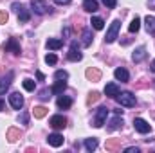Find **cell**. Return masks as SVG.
<instances>
[{
  "instance_id": "d6a6232c",
  "label": "cell",
  "mask_w": 155,
  "mask_h": 153,
  "mask_svg": "<svg viewBox=\"0 0 155 153\" xmlns=\"http://www.w3.org/2000/svg\"><path fill=\"white\" fill-rule=\"evenodd\" d=\"M101 2H103L108 9H114V7L117 5V0H101Z\"/></svg>"
},
{
  "instance_id": "e0dca14e",
  "label": "cell",
  "mask_w": 155,
  "mask_h": 153,
  "mask_svg": "<svg viewBox=\"0 0 155 153\" xmlns=\"http://www.w3.org/2000/svg\"><path fill=\"white\" fill-rule=\"evenodd\" d=\"M117 94H119V86H117L116 83H107V86H105V96L116 99Z\"/></svg>"
},
{
  "instance_id": "603a6c76",
  "label": "cell",
  "mask_w": 155,
  "mask_h": 153,
  "mask_svg": "<svg viewBox=\"0 0 155 153\" xmlns=\"http://www.w3.org/2000/svg\"><path fill=\"white\" fill-rule=\"evenodd\" d=\"M96 148H97V139H96V137H92V139H85V150H87V151L92 153Z\"/></svg>"
},
{
  "instance_id": "8992f818",
  "label": "cell",
  "mask_w": 155,
  "mask_h": 153,
  "mask_svg": "<svg viewBox=\"0 0 155 153\" xmlns=\"http://www.w3.org/2000/svg\"><path fill=\"white\" fill-rule=\"evenodd\" d=\"M134 128L139 132V133H150L152 132V126L144 121V119H141V117H137V119H134Z\"/></svg>"
},
{
  "instance_id": "484cf974",
  "label": "cell",
  "mask_w": 155,
  "mask_h": 153,
  "mask_svg": "<svg viewBox=\"0 0 155 153\" xmlns=\"http://www.w3.org/2000/svg\"><path fill=\"white\" fill-rule=\"evenodd\" d=\"M139 29H141V18H139V16H135V18L132 20V24H130L128 31H130V33H137Z\"/></svg>"
},
{
  "instance_id": "f35d334b",
  "label": "cell",
  "mask_w": 155,
  "mask_h": 153,
  "mask_svg": "<svg viewBox=\"0 0 155 153\" xmlns=\"http://www.w3.org/2000/svg\"><path fill=\"white\" fill-rule=\"evenodd\" d=\"M36 77H38L40 81H43V79H45V76H43V74H41V72H36Z\"/></svg>"
},
{
  "instance_id": "60d3db41",
  "label": "cell",
  "mask_w": 155,
  "mask_h": 153,
  "mask_svg": "<svg viewBox=\"0 0 155 153\" xmlns=\"http://www.w3.org/2000/svg\"><path fill=\"white\" fill-rule=\"evenodd\" d=\"M150 70H152V72H155V60L152 61V65H150Z\"/></svg>"
},
{
  "instance_id": "ac0fdd59",
  "label": "cell",
  "mask_w": 155,
  "mask_h": 153,
  "mask_svg": "<svg viewBox=\"0 0 155 153\" xmlns=\"http://www.w3.org/2000/svg\"><path fill=\"white\" fill-rule=\"evenodd\" d=\"M47 49H51V50H58V49H61L63 47V40H58V38H49L47 40Z\"/></svg>"
},
{
  "instance_id": "74e56055",
  "label": "cell",
  "mask_w": 155,
  "mask_h": 153,
  "mask_svg": "<svg viewBox=\"0 0 155 153\" xmlns=\"http://www.w3.org/2000/svg\"><path fill=\"white\" fill-rule=\"evenodd\" d=\"M72 0H54V4H60V5H67V4H71Z\"/></svg>"
},
{
  "instance_id": "7a4b0ae2",
  "label": "cell",
  "mask_w": 155,
  "mask_h": 153,
  "mask_svg": "<svg viewBox=\"0 0 155 153\" xmlns=\"http://www.w3.org/2000/svg\"><path fill=\"white\" fill-rule=\"evenodd\" d=\"M31 9L35 15H45V13H51V7L45 0H31Z\"/></svg>"
},
{
  "instance_id": "f1b7e54d",
  "label": "cell",
  "mask_w": 155,
  "mask_h": 153,
  "mask_svg": "<svg viewBox=\"0 0 155 153\" xmlns=\"http://www.w3.org/2000/svg\"><path fill=\"white\" fill-rule=\"evenodd\" d=\"M33 114H35L36 119H41V117H45V115H47V108H45V106H36Z\"/></svg>"
},
{
  "instance_id": "8d00e7d4",
  "label": "cell",
  "mask_w": 155,
  "mask_h": 153,
  "mask_svg": "<svg viewBox=\"0 0 155 153\" xmlns=\"http://www.w3.org/2000/svg\"><path fill=\"white\" fill-rule=\"evenodd\" d=\"M124 153H139L137 146H130V148H124Z\"/></svg>"
},
{
  "instance_id": "9c48e42d",
  "label": "cell",
  "mask_w": 155,
  "mask_h": 153,
  "mask_svg": "<svg viewBox=\"0 0 155 153\" xmlns=\"http://www.w3.org/2000/svg\"><path fill=\"white\" fill-rule=\"evenodd\" d=\"M49 124H51L54 130H61V128L67 126V119H65L63 115H52L51 121H49Z\"/></svg>"
},
{
  "instance_id": "4dcf8cb0",
  "label": "cell",
  "mask_w": 155,
  "mask_h": 153,
  "mask_svg": "<svg viewBox=\"0 0 155 153\" xmlns=\"http://www.w3.org/2000/svg\"><path fill=\"white\" fill-rule=\"evenodd\" d=\"M49 94H52V92H51V90H47V88H43V90H40L38 97H40V99H41V101H47V99H49V97H51V96H49Z\"/></svg>"
},
{
  "instance_id": "b9f144b4",
  "label": "cell",
  "mask_w": 155,
  "mask_h": 153,
  "mask_svg": "<svg viewBox=\"0 0 155 153\" xmlns=\"http://www.w3.org/2000/svg\"><path fill=\"white\" fill-rule=\"evenodd\" d=\"M2 108H4V101L0 99V110H2Z\"/></svg>"
},
{
  "instance_id": "ba28073f",
  "label": "cell",
  "mask_w": 155,
  "mask_h": 153,
  "mask_svg": "<svg viewBox=\"0 0 155 153\" xmlns=\"http://www.w3.org/2000/svg\"><path fill=\"white\" fill-rule=\"evenodd\" d=\"M67 58H69L71 61H81L83 54L79 52V47H78L76 41H72V43H71V49H69V54H67Z\"/></svg>"
},
{
  "instance_id": "3957f363",
  "label": "cell",
  "mask_w": 155,
  "mask_h": 153,
  "mask_svg": "<svg viewBox=\"0 0 155 153\" xmlns=\"http://www.w3.org/2000/svg\"><path fill=\"white\" fill-rule=\"evenodd\" d=\"M119 29H121V22H119V20H114V22L110 24L108 31H107V36H105V41H107V43H112V41H116L117 34H119Z\"/></svg>"
},
{
  "instance_id": "cb8c5ba5",
  "label": "cell",
  "mask_w": 155,
  "mask_h": 153,
  "mask_svg": "<svg viewBox=\"0 0 155 153\" xmlns=\"http://www.w3.org/2000/svg\"><path fill=\"white\" fill-rule=\"evenodd\" d=\"M87 77L92 79V81H99V79H101V70H97V69H88V70H87Z\"/></svg>"
},
{
  "instance_id": "4fadbf2b",
  "label": "cell",
  "mask_w": 155,
  "mask_h": 153,
  "mask_svg": "<svg viewBox=\"0 0 155 153\" xmlns=\"http://www.w3.org/2000/svg\"><path fill=\"white\" fill-rule=\"evenodd\" d=\"M148 56V52H146V47L144 45H141V47H137L135 50H134V54H132V60L135 61V63H141L144 58Z\"/></svg>"
},
{
  "instance_id": "e575fe53",
  "label": "cell",
  "mask_w": 155,
  "mask_h": 153,
  "mask_svg": "<svg viewBox=\"0 0 155 153\" xmlns=\"http://www.w3.org/2000/svg\"><path fill=\"white\" fill-rule=\"evenodd\" d=\"M97 99H99V92H92L90 97H88V103H96Z\"/></svg>"
},
{
  "instance_id": "d6986e66",
  "label": "cell",
  "mask_w": 155,
  "mask_h": 153,
  "mask_svg": "<svg viewBox=\"0 0 155 153\" xmlns=\"http://www.w3.org/2000/svg\"><path fill=\"white\" fill-rule=\"evenodd\" d=\"M121 126H123V117H119V114H117L116 117L108 122V132H116V130H119Z\"/></svg>"
},
{
  "instance_id": "5bb4252c",
  "label": "cell",
  "mask_w": 155,
  "mask_h": 153,
  "mask_svg": "<svg viewBox=\"0 0 155 153\" xmlns=\"http://www.w3.org/2000/svg\"><path fill=\"white\" fill-rule=\"evenodd\" d=\"M13 77H15V74H13V72H7V76H4L2 79H0V96L7 92V88L11 86V81H13Z\"/></svg>"
},
{
  "instance_id": "52a82bcc",
  "label": "cell",
  "mask_w": 155,
  "mask_h": 153,
  "mask_svg": "<svg viewBox=\"0 0 155 153\" xmlns=\"http://www.w3.org/2000/svg\"><path fill=\"white\" fill-rule=\"evenodd\" d=\"M9 105H11L15 110H22V106H24V97L20 96V92L9 94Z\"/></svg>"
},
{
  "instance_id": "2e32d148",
  "label": "cell",
  "mask_w": 155,
  "mask_h": 153,
  "mask_svg": "<svg viewBox=\"0 0 155 153\" xmlns=\"http://www.w3.org/2000/svg\"><path fill=\"white\" fill-rule=\"evenodd\" d=\"M56 105H58V108H60V110H67V108H71V106H72V99H71V97H67V96H60V97H58V101H56Z\"/></svg>"
},
{
  "instance_id": "6da1fadb",
  "label": "cell",
  "mask_w": 155,
  "mask_h": 153,
  "mask_svg": "<svg viewBox=\"0 0 155 153\" xmlns=\"http://www.w3.org/2000/svg\"><path fill=\"white\" fill-rule=\"evenodd\" d=\"M116 99L121 106H126V108H132V106L137 105V99H135V96L132 92H119Z\"/></svg>"
},
{
  "instance_id": "ffe728a7",
  "label": "cell",
  "mask_w": 155,
  "mask_h": 153,
  "mask_svg": "<svg viewBox=\"0 0 155 153\" xmlns=\"http://www.w3.org/2000/svg\"><path fill=\"white\" fill-rule=\"evenodd\" d=\"M83 9L87 13H96L97 11V0H83Z\"/></svg>"
},
{
  "instance_id": "7402d4cb",
  "label": "cell",
  "mask_w": 155,
  "mask_h": 153,
  "mask_svg": "<svg viewBox=\"0 0 155 153\" xmlns=\"http://www.w3.org/2000/svg\"><path fill=\"white\" fill-rule=\"evenodd\" d=\"M83 47H90L92 43V31L90 29H83V40H81Z\"/></svg>"
},
{
  "instance_id": "4316f807",
  "label": "cell",
  "mask_w": 155,
  "mask_h": 153,
  "mask_svg": "<svg viewBox=\"0 0 155 153\" xmlns=\"http://www.w3.org/2000/svg\"><path fill=\"white\" fill-rule=\"evenodd\" d=\"M22 85H24V88H25L27 92H35V88H36V83H35L33 79H29V77H27V79H24V83H22Z\"/></svg>"
},
{
  "instance_id": "5b68a950",
  "label": "cell",
  "mask_w": 155,
  "mask_h": 153,
  "mask_svg": "<svg viewBox=\"0 0 155 153\" xmlns=\"http://www.w3.org/2000/svg\"><path fill=\"white\" fill-rule=\"evenodd\" d=\"M15 11H16V15H18V20L20 22H29V18H31V15H29V11L22 5V4H18V2H15L13 5H11Z\"/></svg>"
},
{
  "instance_id": "8fae6325",
  "label": "cell",
  "mask_w": 155,
  "mask_h": 153,
  "mask_svg": "<svg viewBox=\"0 0 155 153\" xmlns=\"http://www.w3.org/2000/svg\"><path fill=\"white\" fill-rule=\"evenodd\" d=\"M47 142H49L52 148H60V146H63L65 139H63V135H61V133H51V135L47 137Z\"/></svg>"
},
{
  "instance_id": "9a60e30c",
  "label": "cell",
  "mask_w": 155,
  "mask_h": 153,
  "mask_svg": "<svg viewBox=\"0 0 155 153\" xmlns=\"http://www.w3.org/2000/svg\"><path fill=\"white\" fill-rule=\"evenodd\" d=\"M114 76H116L117 81H123V83H126L130 79V74H128V70L124 67H117L116 70H114Z\"/></svg>"
},
{
  "instance_id": "44dd1931",
  "label": "cell",
  "mask_w": 155,
  "mask_h": 153,
  "mask_svg": "<svg viewBox=\"0 0 155 153\" xmlns=\"http://www.w3.org/2000/svg\"><path fill=\"white\" fill-rule=\"evenodd\" d=\"M144 24H146L148 34H155V16H146L144 18Z\"/></svg>"
},
{
  "instance_id": "1f68e13d",
  "label": "cell",
  "mask_w": 155,
  "mask_h": 153,
  "mask_svg": "<svg viewBox=\"0 0 155 153\" xmlns=\"http://www.w3.org/2000/svg\"><path fill=\"white\" fill-rule=\"evenodd\" d=\"M54 79H69V72L67 70H56Z\"/></svg>"
},
{
  "instance_id": "7c38bea8",
  "label": "cell",
  "mask_w": 155,
  "mask_h": 153,
  "mask_svg": "<svg viewBox=\"0 0 155 153\" xmlns=\"http://www.w3.org/2000/svg\"><path fill=\"white\" fill-rule=\"evenodd\" d=\"M4 49H5V50H9V52H13L15 56H18V54L22 52V49H20V43H18L15 38H9V40H7V43L4 45Z\"/></svg>"
},
{
  "instance_id": "d590c367",
  "label": "cell",
  "mask_w": 155,
  "mask_h": 153,
  "mask_svg": "<svg viewBox=\"0 0 155 153\" xmlns=\"http://www.w3.org/2000/svg\"><path fill=\"white\" fill-rule=\"evenodd\" d=\"M7 18H9V16H7V13H5V11H0V24H5V22H7Z\"/></svg>"
},
{
  "instance_id": "ab89813d",
  "label": "cell",
  "mask_w": 155,
  "mask_h": 153,
  "mask_svg": "<svg viewBox=\"0 0 155 153\" xmlns=\"http://www.w3.org/2000/svg\"><path fill=\"white\" fill-rule=\"evenodd\" d=\"M148 4H150V7H152V9H155V0H148Z\"/></svg>"
},
{
  "instance_id": "f546056e",
  "label": "cell",
  "mask_w": 155,
  "mask_h": 153,
  "mask_svg": "<svg viewBox=\"0 0 155 153\" xmlns=\"http://www.w3.org/2000/svg\"><path fill=\"white\" fill-rule=\"evenodd\" d=\"M45 63H47V65H56V63H58L56 54H52V52H51V54H47V56H45Z\"/></svg>"
},
{
  "instance_id": "30bf717a",
  "label": "cell",
  "mask_w": 155,
  "mask_h": 153,
  "mask_svg": "<svg viewBox=\"0 0 155 153\" xmlns=\"http://www.w3.org/2000/svg\"><path fill=\"white\" fill-rule=\"evenodd\" d=\"M65 88H67V79H56V83L51 86V92L54 96H61L65 92Z\"/></svg>"
},
{
  "instance_id": "836d02e7",
  "label": "cell",
  "mask_w": 155,
  "mask_h": 153,
  "mask_svg": "<svg viewBox=\"0 0 155 153\" xmlns=\"http://www.w3.org/2000/svg\"><path fill=\"white\" fill-rule=\"evenodd\" d=\"M18 121H20L22 124H27V122H29V114H25V112H24V114H20V115H18Z\"/></svg>"
},
{
  "instance_id": "83f0119b",
  "label": "cell",
  "mask_w": 155,
  "mask_h": 153,
  "mask_svg": "<svg viewBox=\"0 0 155 153\" xmlns=\"http://www.w3.org/2000/svg\"><path fill=\"white\" fill-rule=\"evenodd\" d=\"M7 139H9L11 142H15L16 139H20V132H18L16 128H11V130L7 132Z\"/></svg>"
},
{
  "instance_id": "277c9868",
  "label": "cell",
  "mask_w": 155,
  "mask_h": 153,
  "mask_svg": "<svg viewBox=\"0 0 155 153\" xmlns=\"http://www.w3.org/2000/svg\"><path fill=\"white\" fill-rule=\"evenodd\" d=\"M107 115H108V108L107 106H99L96 110V117H94V126L96 128H101L107 121Z\"/></svg>"
},
{
  "instance_id": "d4e9b609",
  "label": "cell",
  "mask_w": 155,
  "mask_h": 153,
  "mask_svg": "<svg viewBox=\"0 0 155 153\" xmlns=\"http://www.w3.org/2000/svg\"><path fill=\"white\" fill-rule=\"evenodd\" d=\"M90 24H92V27H94L96 31H101V29L105 27V22H103V18H99V16H94V18L90 20Z\"/></svg>"
}]
</instances>
